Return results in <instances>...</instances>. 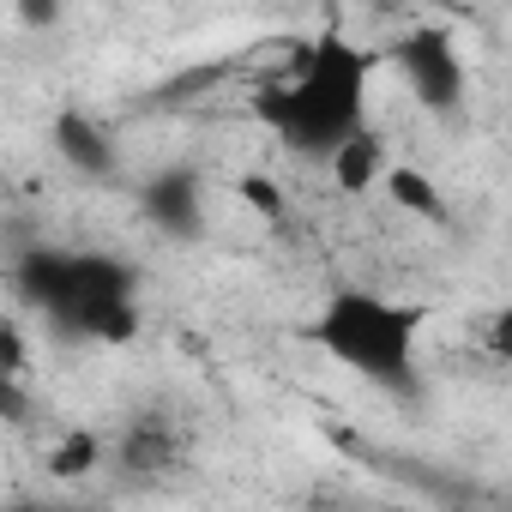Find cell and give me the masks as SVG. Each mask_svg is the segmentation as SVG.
<instances>
[{
  "mask_svg": "<svg viewBox=\"0 0 512 512\" xmlns=\"http://www.w3.org/2000/svg\"><path fill=\"white\" fill-rule=\"evenodd\" d=\"M19 19H25V25H49V19H55V7H25Z\"/></svg>",
  "mask_w": 512,
  "mask_h": 512,
  "instance_id": "obj_15",
  "label": "cell"
},
{
  "mask_svg": "<svg viewBox=\"0 0 512 512\" xmlns=\"http://www.w3.org/2000/svg\"><path fill=\"white\" fill-rule=\"evenodd\" d=\"M386 193H392V205H404V211H416V217H428V223H446V217H452V211H446V193H440L422 169H410V163L386 169Z\"/></svg>",
  "mask_w": 512,
  "mask_h": 512,
  "instance_id": "obj_9",
  "label": "cell"
},
{
  "mask_svg": "<svg viewBox=\"0 0 512 512\" xmlns=\"http://www.w3.org/2000/svg\"><path fill=\"white\" fill-rule=\"evenodd\" d=\"M55 151L67 169H79L85 181H115L121 175V151L109 139V127L85 109H61L55 115Z\"/></svg>",
  "mask_w": 512,
  "mask_h": 512,
  "instance_id": "obj_7",
  "label": "cell"
},
{
  "mask_svg": "<svg viewBox=\"0 0 512 512\" xmlns=\"http://www.w3.org/2000/svg\"><path fill=\"white\" fill-rule=\"evenodd\" d=\"M97 464H103V434H91V428L61 434V446L49 452V476H55V482H79V476H91Z\"/></svg>",
  "mask_w": 512,
  "mask_h": 512,
  "instance_id": "obj_10",
  "label": "cell"
},
{
  "mask_svg": "<svg viewBox=\"0 0 512 512\" xmlns=\"http://www.w3.org/2000/svg\"><path fill=\"white\" fill-rule=\"evenodd\" d=\"M7 512H91V506H61V500H13Z\"/></svg>",
  "mask_w": 512,
  "mask_h": 512,
  "instance_id": "obj_14",
  "label": "cell"
},
{
  "mask_svg": "<svg viewBox=\"0 0 512 512\" xmlns=\"http://www.w3.org/2000/svg\"><path fill=\"white\" fill-rule=\"evenodd\" d=\"M139 211L169 235V241H199L205 235V181L187 163H169L139 181Z\"/></svg>",
  "mask_w": 512,
  "mask_h": 512,
  "instance_id": "obj_5",
  "label": "cell"
},
{
  "mask_svg": "<svg viewBox=\"0 0 512 512\" xmlns=\"http://www.w3.org/2000/svg\"><path fill=\"white\" fill-rule=\"evenodd\" d=\"M13 290L61 338L133 344L139 338V272L103 247H25L13 260Z\"/></svg>",
  "mask_w": 512,
  "mask_h": 512,
  "instance_id": "obj_2",
  "label": "cell"
},
{
  "mask_svg": "<svg viewBox=\"0 0 512 512\" xmlns=\"http://www.w3.org/2000/svg\"><path fill=\"white\" fill-rule=\"evenodd\" d=\"M428 308L380 296L368 284H338L320 314L308 320V338L350 374H362L380 392H410L416 386V350H422Z\"/></svg>",
  "mask_w": 512,
  "mask_h": 512,
  "instance_id": "obj_3",
  "label": "cell"
},
{
  "mask_svg": "<svg viewBox=\"0 0 512 512\" xmlns=\"http://www.w3.org/2000/svg\"><path fill=\"white\" fill-rule=\"evenodd\" d=\"M368 79H374V49H356L344 31H320L314 43H296L284 79L260 85L253 115L296 157L326 163L344 139L368 127Z\"/></svg>",
  "mask_w": 512,
  "mask_h": 512,
  "instance_id": "obj_1",
  "label": "cell"
},
{
  "mask_svg": "<svg viewBox=\"0 0 512 512\" xmlns=\"http://www.w3.org/2000/svg\"><path fill=\"white\" fill-rule=\"evenodd\" d=\"M241 199L260 211V217H278V211H284V199H278V187H272L266 175H247V181H241Z\"/></svg>",
  "mask_w": 512,
  "mask_h": 512,
  "instance_id": "obj_12",
  "label": "cell"
},
{
  "mask_svg": "<svg viewBox=\"0 0 512 512\" xmlns=\"http://www.w3.org/2000/svg\"><path fill=\"white\" fill-rule=\"evenodd\" d=\"M0 422H13V428L31 422V386H19L13 374H0Z\"/></svg>",
  "mask_w": 512,
  "mask_h": 512,
  "instance_id": "obj_11",
  "label": "cell"
},
{
  "mask_svg": "<svg viewBox=\"0 0 512 512\" xmlns=\"http://www.w3.org/2000/svg\"><path fill=\"white\" fill-rule=\"evenodd\" d=\"M0 374H25V344H19V326L13 320H0Z\"/></svg>",
  "mask_w": 512,
  "mask_h": 512,
  "instance_id": "obj_13",
  "label": "cell"
},
{
  "mask_svg": "<svg viewBox=\"0 0 512 512\" xmlns=\"http://www.w3.org/2000/svg\"><path fill=\"white\" fill-rule=\"evenodd\" d=\"M326 169H332L338 193H368L374 181H386V139H380L374 127H362L356 139H344V145L326 157Z\"/></svg>",
  "mask_w": 512,
  "mask_h": 512,
  "instance_id": "obj_8",
  "label": "cell"
},
{
  "mask_svg": "<svg viewBox=\"0 0 512 512\" xmlns=\"http://www.w3.org/2000/svg\"><path fill=\"white\" fill-rule=\"evenodd\" d=\"M175 464H181V428H175V416L139 410V416L121 428V440H115V470L133 476V482H157V476H169Z\"/></svg>",
  "mask_w": 512,
  "mask_h": 512,
  "instance_id": "obj_6",
  "label": "cell"
},
{
  "mask_svg": "<svg viewBox=\"0 0 512 512\" xmlns=\"http://www.w3.org/2000/svg\"><path fill=\"white\" fill-rule=\"evenodd\" d=\"M392 61H398L404 85L416 91V103H422L428 115H452V109L464 103V55H458L452 31L416 25V31H404V37L392 43Z\"/></svg>",
  "mask_w": 512,
  "mask_h": 512,
  "instance_id": "obj_4",
  "label": "cell"
}]
</instances>
